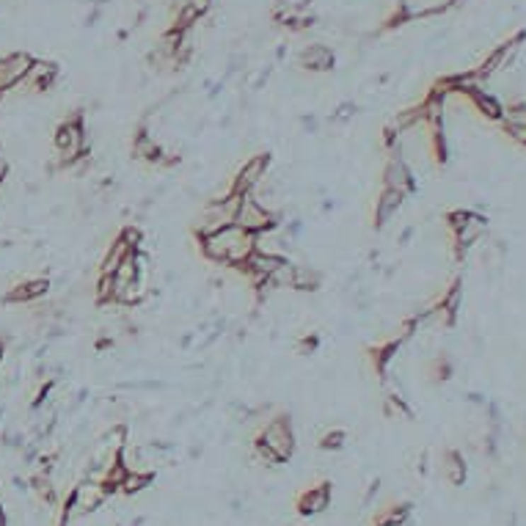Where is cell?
<instances>
[{
    "label": "cell",
    "instance_id": "6da1fadb",
    "mask_svg": "<svg viewBox=\"0 0 526 526\" xmlns=\"http://www.w3.org/2000/svg\"><path fill=\"white\" fill-rule=\"evenodd\" d=\"M55 149H58V160L64 166L80 160L88 151V138H86V125H83V113H72L67 116L58 130H55Z\"/></svg>",
    "mask_w": 526,
    "mask_h": 526
},
{
    "label": "cell",
    "instance_id": "7a4b0ae2",
    "mask_svg": "<svg viewBox=\"0 0 526 526\" xmlns=\"http://www.w3.org/2000/svg\"><path fill=\"white\" fill-rule=\"evenodd\" d=\"M234 224L240 226V229H246V231H251V234H262V231L278 226L281 221H278V215H273L268 207H262L253 193H246L243 201H240L237 215H234Z\"/></svg>",
    "mask_w": 526,
    "mask_h": 526
},
{
    "label": "cell",
    "instance_id": "3957f363",
    "mask_svg": "<svg viewBox=\"0 0 526 526\" xmlns=\"http://www.w3.org/2000/svg\"><path fill=\"white\" fill-rule=\"evenodd\" d=\"M268 166H270V157H268V154H253V157H248V160L240 166L237 176H234L231 190H234V193H240V196L253 193V188H259V185L265 182Z\"/></svg>",
    "mask_w": 526,
    "mask_h": 526
},
{
    "label": "cell",
    "instance_id": "277c9868",
    "mask_svg": "<svg viewBox=\"0 0 526 526\" xmlns=\"http://www.w3.org/2000/svg\"><path fill=\"white\" fill-rule=\"evenodd\" d=\"M262 447H268V450L276 454L278 460H287L290 454H292V450H295V441H292V427H290V422L284 419V416H278V419H273L270 425L265 427V433H262V441H259Z\"/></svg>",
    "mask_w": 526,
    "mask_h": 526
},
{
    "label": "cell",
    "instance_id": "5b68a950",
    "mask_svg": "<svg viewBox=\"0 0 526 526\" xmlns=\"http://www.w3.org/2000/svg\"><path fill=\"white\" fill-rule=\"evenodd\" d=\"M108 496V488L102 482H83L77 485L75 496H72V504H69V515H80V513H88V510H97L102 501Z\"/></svg>",
    "mask_w": 526,
    "mask_h": 526
},
{
    "label": "cell",
    "instance_id": "8992f818",
    "mask_svg": "<svg viewBox=\"0 0 526 526\" xmlns=\"http://www.w3.org/2000/svg\"><path fill=\"white\" fill-rule=\"evenodd\" d=\"M55 80H58V67L55 64H50V61H33V67L28 69V75L14 88L28 86V91H47V88H52Z\"/></svg>",
    "mask_w": 526,
    "mask_h": 526
},
{
    "label": "cell",
    "instance_id": "52a82bcc",
    "mask_svg": "<svg viewBox=\"0 0 526 526\" xmlns=\"http://www.w3.org/2000/svg\"><path fill=\"white\" fill-rule=\"evenodd\" d=\"M383 188H391V190H400V193H411L413 190V174L408 168V163L402 157H389L386 168H383Z\"/></svg>",
    "mask_w": 526,
    "mask_h": 526
},
{
    "label": "cell",
    "instance_id": "ba28073f",
    "mask_svg": "<svg viewBox=\"0 0 526 526\" xmlns=\"http://www.w3.org/2000/svg\"><path fill=\"white\" fill-rule=\"evenodd\" d=\"M33 55L30 52H11V55H3V75H6V83L8 88H14L23 77L28 75V69L33 67Z\"/></svg>",
    "mask_w": 526,
    "mask_h": 526
},
{
    "label": "cell",
    "instance_id": "9c48e42d",
    "mask_svg": "<svg viewBox=\"0 0 526 526\" xmlns=\"http://www.w3.org/2000/svg\"><path fill=\"white\" fill-rule=\"evenodd\" d=\"M333 61H336L333 50L326 45H309L301 52V67L309 72H328V69H333Z\"/></svg>",
    "mask_w": 526,
    "mask_h": 526
},
{
    "label": "cell",
    "instance_id": "30bf717a",
    "mask_svg": "<svg viewBox=\"0 0 526 526\" xmlns=\"http://www.w3.org/2000/svg\"><path fill=\"white\" fill-rule=\"evenodd\" d=\"M402 199H405V193H400V190H391V188H383L380 199L375 201V224L377 226L389 224V221H391V218L400 212Z\"/></svg>",
    "mask_w": 526,
    "mask_h": 526
},
{
    "label": "cell",
    "instance_id": "8fae6325",
    "mask_svg": "<svg viewBox=\"0 0 526 526\" xmlns=\"http://www.w3.org/2000/svg\"><path fill=\"white\" fill-rule=\"evenodd\" d=\"M132 157L138 160H151V163H166L160 144L154 141V135H149V130H138V135L132 138Z\"/></svg>",
    "mask_w": 526,
    "mask_h": 526
},
{
    "label": "cell",
    "instance_id": "7c38bea8",
    "mask_svg": "<svg viewBox=\"0 0 526 526\" xmlns=\"http://www.w3.org/2000/svg\"><path fill=\"white\" fill-rule=\"evenodd\" d=\"M132 253V248L127 246L122 237H116L113 243H110V248H108V253H105V259H102L100 265V273H105V276H113L116 273V268L125 262L127 256Z\"/></svg>",
    "mask_w": 526,
    "mask_h": 526
},
{
    "label": "cell",
    "instance_id": "4fadbf2b",
    "mask_svg": "<svg viewBox=\"0 0 526 526\" xmlns=\"http://www.w3.org/2000/svg\"><path fill=\"white\" fill-rule=\"evenodd\" d=\"M328 499H331V493H328V485H320V488H311V491H306V493L301 496V501H298V507H301V513L311 515V513H320V510H326Z\"/></svg>",
    "mask_w": 526,
    "mask_h": 526
},
{
    "label": "cell",
    "instance_id": "5bb4252c",
    "mask_svg": "<svg viewBox=\"0 0 526 526\" xmlns=\"http://www.w3.org/2000/svg\"><path fill=\"white\" fill-rule=\"evenodd\" d=\"M454 231H457V243H460V246H471V243H476V240L482 237L485 221H482L479 215H471V212H469V218L460 224V229H454Z\"/></svg>",
    "mask_w": 526,
    "mask_h": 526
},
{
    "label": "cell",
    "instance_id": "9a60e30c",
    "mask_svg": "<svg viewBox=\"0 0 526 526\" xmlns=\"http://www.w3.org/2000/svg\"><path fill=\"white\" fill-rule=\"evenodd\" d=\"M320 273L311 268V265H295V281H292V290H303V292H314L320 287Z\"/></svg>",
    "mask_w": 526,
    "mask_h": 526
},
{
    "label": "cell",
    "instance_id": "2e32d148",
    "mask_svg": "<svg viewBox=\"0 0 526 526\" xmlns=\"http://www.w3.org/2000/svg\"><path fill=\"white\" fill-rule=\"evenodd\" d=\"M292 281H295V265L290 259H284L276 270L270 273V284L276 290H292Z\"/></svg>",
    "mask_w": 526,
    "mask_h": 526
},
{
    "label": "cell",
    "instance_id": "e0dca14e",
    "mask_svg": "<svg viewBox=\"0 0 526 526\" xmlns=\"http://www.w3.org/2000/svg\"><path fill=\"white\" fill-rule=\"evenodd\" d=\"M149 479H151V476L144 474V471H127L119 488H122L125 493H138V491H141L144 485H149Z\"/></svg>",
    "mask_w": 526,
    "mask_h": 526
},
{
    "label": "cell",
    "instance_id": "ac0fdd59",
    "mask_svg": "<svg viewBox=\"0 0 526 526\" xmlns=\"http://www.w3.org/2000/svg\"><path fill=\"white\" fill-rule=\"evenodd\" d=\"M119 237H122V240H125V243L132 251H144V248H141V246H144V231H141L138 226H125Z\"/></svg>",
    "mask_w": 526,
    "mask_h": 526
},
{
    "label": "cell",
    "instance_id": "d6986e66",
    "mask_svg": "<svg viewBox=\"0 0 526 526\" xmlns=\"http://www.w3.org/2000/svg\"><path fill=\"white\" fill-rule=\"evenodd\" d=\"M28 287V295H30V301H36V298H42V295H47V290H50V281L45 276L39 278H30V281H25Z\"/></svg>",
    "mask_w": 526,
    "mask_h": 526
},
{
    "label": "cell",
    "instance_id": "ffe728a7",
    "mask_svg": "<svg viewBox=\"0 0 526 526\" xmlns=\"http://www.w3.org/2000/svg\"><path fill=\"white\" fill-rule=\"evenodd\" d=\"M353 116H355V105L353 102H342L336 110H331V122L333 125H345V122H350Z\"/></svg>",
    "mask_w": 526,
    "mask_h": 526
},
{
    "label": "cell",
    "instance_id": "44dd1931",
    "mask_svg": "<svg viewBox=\"0 0 526 526\" xmlns=\"http://www.w3.org/2000/svg\"><path fill=\"white\" fill-rule=\"evenodd\" d=\"M28 301H30V295H28L25 281H23V284H14V287L3 295V303H28Z\"/></svg>",
    "mask_w": 526,
    "mask_h": 526
},
{
    "label": "cell",
    "instance_id": "7402d4cb",
    "mask_svg": "<svg viewBox=\"0 0 526 526\" xmlns=\"http://www.w3.org/2000/svg\"><path fill=\"white\" fill-rule=\"evenodd\" d=\"M345 444V433H328L326 438H323V447L326 450H339Z\"/></svg>",
    "mask_w": 526,
    "mask_h": 526
},
{
    "label": "cell",
    "instance_id": "603a6c76",
    "mask_svg": "<svg viewBox=\"0 0 526 526\" xmlns=\"http://www.w3.org/2000/svg\"><path fill=\"white\" fill-rule=\"evenodd\" d=\"M317 345H320V339H317V336H303L301 345H298V353H303V355H309V353L317 350Z\"/></svg>",
    "mask_w": 526,
    "mask_h": 526
},
{
    "label": "cell",
    "instance_id": "cb8c5ba5",
    "mask_svg": "<svg viewBox=\"0 0 526 526\" xmlns=\"http://www.w3.org/2000/svg\"><path fill=\"white\" fill-rule=\"evenodd\" d=\"M6 174H8V160H6V154L0 149V182L6 179Z\"/></svg>",
    "mask_w": 526,
    "mask_h": 526
},
{
    "label": "cell",
    "instance_id": "d4e9b609",
    "mask_svg": "<svg viewBox=\"0 0 526 526\" xmlns=\"http://www.w3.org/2000/svg\"><path fill=\"white\" fill-rule=\"evenodd\" d=\"M3 355H6V348H3V342H0V364H3Z\"/></svg>",
    "mask_w": 526,
    "mask_h": 526
},
{
    "label": "cell",
    "instance_id": "484cf974",
    "mask_svg": "<svg viewBox=\"0 0 526 526\" xmlns=\"http://www.w3.org/2000/svg\"><path fill=\"white\" fill-rule=\"evenodd\" d=\"M3 97H6V91H3V88H0V102H3Z\"/></svg>",
    "mask_w": 526,
    "mask_h": 526
}]
</instances>
